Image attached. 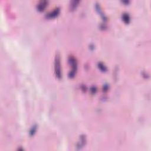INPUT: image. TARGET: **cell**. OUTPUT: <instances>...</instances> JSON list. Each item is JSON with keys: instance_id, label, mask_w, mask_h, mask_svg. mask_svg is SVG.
<instances>
[{"instance_id": "1", "label": "cell", "mask_w": 151, "mask_h": 151, "mask_svg": "<svg viewBox=\"0 0 151 151\" xmlns=\"http://www.w3.org/2000/svg\"><path fill=\"white\" fill-rule=\"evenodd\" d=\"M55 74L56 76L58 78L61 77V67H60V57L58 55H57L55 57Z\"/></svg>"}]
</instances>
